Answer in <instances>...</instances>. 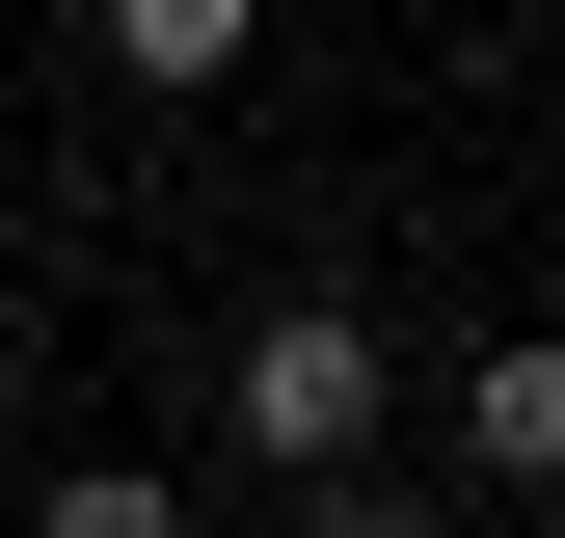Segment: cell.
Listing matches in <instances>:
<instances>
[{
	"label": "cell",
	"mask_w": 565,
	"mask_h": 538,
	"mask_svg": "<svg viewBox=\"0 0 565 538\" xmlns=\"http://www.w3.org/2000/svg\"><path fill=\"white\" fill-rule=\"evenodd\" d=\"M216 431L269 458V485H350V458H377V323H350V297H269L243 377H216Z\"/></svg>",
	"instance_id": "6da1fadb"
},
{
	"label": "cell",
	"mask_w": 565,
	"mask_h": 538,
	"mask_svg": "<svg viewBox=\"0 0 565 538\" xmlns=\"http://www.w3.org/2000/svg\"><path fill=\"white\" fill-rule=\"evenodd\" d=\"M458 485H565V351H458Z\"/></svg>",
	"instance_id": "7a4b0ae2"
},
{
	"label": "cell",
	"mask_w": 565,
	"mask_h": 538,
	"mask_svg": "<svg viewBox=\"0 0 565 538\" xmlns=\"http://www.w3.org/2000/svg\"><path fill=\"white\" fill-rule=\"evenodd\" d=\"M243 28H269V0H108V54H135V82H243Z\"/></svg>",
	"instance_id": "3957f363"
},
{
	"label": "cell",
	"mask_w": 565,
	"mask_h": 538,
	"mask_svg": "<svg viewBox=\"0 0 565 538\" xmlns=\"http://www.w3.org/2000/svg\"><path fill=\"white\" fill-rule=\"evenodd\" d=\"M28 538H189V485H162V458H82V485H54Z\"/></svg>",
	"instance_id": "277c9868"
},
{
	"label": "cell",
	"mask_w": 565,
	"mask_h": 538,
	"mask_svg": "<svg viewBox=\"0 0 565 538\" xmlns=\"http://www.w3.org/2000/svg\"><path fill=\"white\" fill-rule=\"evenodd\" d=\"M297 538H458L431 485H377V458H350V485H297Z\"/></svg>",
	"instance_id": "5b68a950"
}]
</instances>
